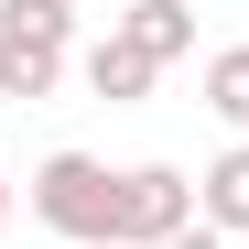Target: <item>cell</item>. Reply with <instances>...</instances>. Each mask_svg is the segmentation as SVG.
<instances>
[{
  "mask_svg": "<svg viewBox=\"0 0 249 249\" xmlns=\"http://www.w3.org/2000/svg\"><path fill=\"white\" fill-rule=\"evenodd\" d=\"M76 76H87V98H108V108H130V98H152V54H130V44H119V33H98V44L87 54H76Z\"/></svg>",
  "mask_w": 249,
  "mask_h": 249,
  "instance_id": "cell-6",
  "label": "cell"
},
{
  "mask_svg": "<svg viewBox=\"0 0 249 249\" xmlns=\"http://www.w3.org/2000/svg\"><path fill=\"white\" fill-rule=\"evenodd\" d=\"M33 217L65 249H119V174L98 152H44L33 162Z\"/></svg>",
  "mask_w": 249,
  "mask_h": 249,
  "instance_id": "cell-1",
  "label": "cell"
},
{
  "mask_svg": "<svg viewBox=\"0 0 249 249\" xmlns=\"http://www.w3.org/2000/svg\"><path fill=\"white\" fill-rule=\"evenodd\" d=\"M162 249H228V238H217V228H206V217H195L184 238H162Z\"/></svg>",
  "mask_w": 249,
  "mask_h": 249,
  "instance_id": "cell-8",
  "label": "cell"
},
{
  "mask_svg": "<svg viewBox=\"0 0 249 249\" xmlns=\"http://www.w3.org/2000/svg\"><path fill=\"white\" fill-rule=\"evenodd\" d=\"M195 228V174L184 162H130L119 174V249H162Z\"/></svg>",
  "mask_w": 249,
  "mask_h": 249,
  "instance_id": "cell-3",
  "label": "cell"
},
{
  "mask_svg": "<svg viewBox=\"0 0 249 249\" xmlns=\"http://www.w3.org/2000/svg\"><path fill=\"white\" fill-rule=\"evenodd\" d=\"M195 217L217 228V238H249V141H228V152L195 174Z\"/></svg>",
  "mask_w": 249,
  "mask_h": 249,
  "instance_id": "cell-5",
  "label": "cell"
},
{
  "mask_svg": "<svg viewBox=\"0 0 249 249\" xmlns=\"http://www.w3.org/2000/svg\"><path fill=\"white\" fill-rule=\"evenodd\" d=\"M195 98H206V108H217L228 130L249 141V44H217V54H206V76H195Z\"/></svg>",
  "mask_w": 249,
  "mask_h": 249,
  "instance_id": "cell-7",
  "label": "cell"
},
{
  "mask_svg": "<svg viewBox=\"0 0 249 249\" xmlns=\"http://www.w3.org/2000/svg\"><path fill=\"white\" fill-rule=\"evenodd\" d=\"M76 65V0H0V98H54Z\"/></svg>",
  "mask_w": 249,
  "mask_h": 249,
  "instance_id": "cell-2",
  "label": "cell"
},
{
  "mask_svg": "<svg viewBox=\"0 0 249 249\" xmlns=\"http://www.w3.org/2000/svg\"><path fill=\"white\" fill-rule=\"evenodd\" d=\"M108 33H119L130 54H152V65H184V54H195V0H130Z\"/></svg>",
  "mask_w": 249,
  "mask_h": 249,
  "instance_id": "cell-4",
  "label": "cell"
},
{
  "mask_svg": "<svg viewBox=\"0 0 249 249\" xmlns=\"http://www.w3.org/2000/svg\"><path fill=\"white\" fill-rule=\"evenodd\" d=\"M0 238H11V174H0Z\"/></svg>",
  "mask_w": 249,
  "mask_h": 249,
  "instance_id": "cell-9",
  "label": "cell"
}]
</instances>
